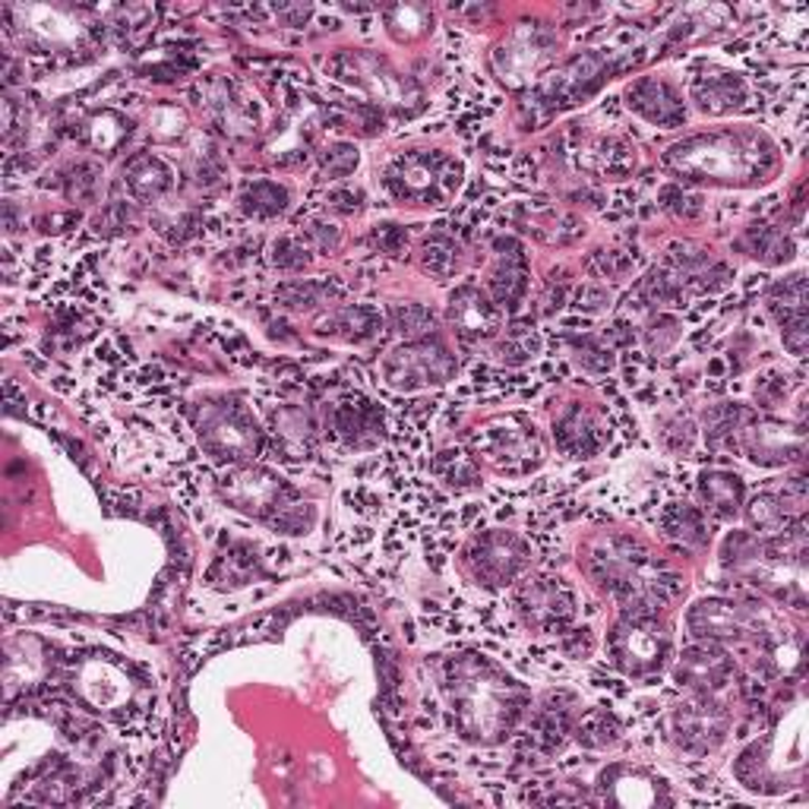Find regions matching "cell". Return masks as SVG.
<instances>
[{
	"instance_id": "ac0fdd59",
	"label": "cell",
	"mask_w": 809,
	"mask_h": 809,
	"mask_svg": "<svg viewBox=\"0 0 809 809\" xmlns=\"http://www.w3.org/2000/svg\"><path fill=\"white\" fill-rule=\"evenodd\" d=\"M333 430L351 450H374L382 437V414L370 402H342L333 411Z\"/></svg>"
},
{
	"instance_id": "c3c4849f",
	"label": "cell",
	"mask_w": 809,
	"mask_h": 809,
	"mask_svg": "<svg viewBox=\"0 0 809 809\" xmlns=\"http://www.w3.org/2000/svg\"><path fill=\"white\" fill-rule=\"evenodd\" d=\"M576 307H582L588 314H598V311L610 307V292L601 285H585L582 292L576 294Z\"/></svg>"
},
{
	"instance_id": "f907efd6",
	"label": "cell",
	"mask_w": 809,
	"mask_h": 809,
	"mask_svg": "<svg viewBox=\"0 0 809 809\" xmlns=\"http://www.w3.org/2000/svg\"><path fill=\"white\" fill-rule=\"evenodd\" d=\"M374 241H377V248H382L386 253H399L404 248V231L399 225H380L377 228V234H374Z\"/></svg>"
},
{
	"instance_id": "bcb514c9",
	"label": "cell",
	"mask_w": 809,
	"mask_h": 809,
	"mask_svg": "<svg viewBox=\"0 0 809 809\" xmlns=\"http://www.w3.org/2000/svg\"><path fill=\"white\" fill-rule=\"evenodd\" d=\"M323 292L326 288H319V285H288V288H282V301L292 311H311V307L319 304V294Z\"/></svg>"
},
{
	"instance_id": "ba28073f",
	"label": "cell",
	"mask_w": 809,
	"mask_h": 809,
	"mask_svg": "<svg viewBox=\"0 0 809 809\" xmlns=\"http://www.w3.org/2000/svg\"><path fill=\"white\" fill-rule=\"evenodd\" d=\"M746 452L749 462L763 469H781L787 462L803 455V430L790 428L785 421L763 418V421H746L737 433V443Z\"/></svg>"
},
{
	"instance_id": "f6af8a7d",
	"label": "cell",
	"mask_w": 809,
	"mask_h": 809,
	"mask_svg": "<svg viewBox=\"0 0 809 809\" xmlns=\"http://www.w3.org/2000/svg\"><path fill=\"white\" fill-rule=\"evenodd\" d=\"M785 396L787 377H781V374H768V377L756 382V402L763 404V408H778V404L785 402Z\"/></svg>"
},
{
	"instance_id": "2e32d148",
	"label": "cell",
	"mask_w": 809,
	"mask_h": 809,
	"mask_svg": "<svg viewBox=\"0 0 809 809\" xmlns=\"http://www.w3.org/2000/svg\"><path fill=\"white\" fill-rule=\"evenodd\" d=\"M627 105L639 117H645L649 124H654V127H680L686 120L683 95L668 80L645 76V80L632 83L627 90Z\"/></svg>"
},
{
	"instance_id": "603a6c76",
	"label": "cell",
	"mask_w": 809,
	"mask_h": 809,
	"mask_svg": "<svg viewBox=\"0 0 809 809\" xmlns=\"http://www.w3.org/2000/svg\"><path fill=\"white\" fill-rule=\"evenodd\" d=\"M740 248L746 250V256L753 260H763L765 266H781L794 256V241L787 238L785 231L768 225H753L743 234Z\"/></svg>"
},
{
	"instance_id": "ee69618b",
	"label": "cell",
	"mask_w": 809,
	"mask_h": 809,
	"mask_svg": "<svg viewBox=\"0 0 809 809\" xmlns=\"http://www.w3.org/2000/svg\"><path fill=\"white\" fill-rule=\"evenodd\" d=\"M392 323H396V329H399L402 336H408L414 342V338H428V333L433 329V314H428V311L418 307V304H404V307H396Z\"/></svg>"
},
{
	"instance_id": "8d00e7d4",
	"label": "cell",
	"mask_w": 809,
	"mask_h": 809,
	"mask_svg": "<svg viewBox=\"0 0 809 809\" xmlns=\"http://www.w3.org/2000/svg\"><path fill=\"white\" fill-rule=\"evenodd\" d=\"M572 355H576V360L582 364V370H588V374H607L613 367L610 345L595 336L572 338Z\"/></svg>"
},
{
	"instance_id": "9a60e30c",
	"label": "cell",
	"mask_w": 809,
	"mask_h": 809,
	"mask_svg": "<svg viewBox=\"0 0 809 809\" xmlns=\"http://www.w3.org/2000/svg\"><path fill=\"white\" fill-rule=\"evenodd\" d=\"M768 311L781 323L785 333V345L790 355H803L807 348V279L803 272L790 275L785 282H778L771 294H768Z\"/></svg>"
},
{
	"instance_id": "83f0119b",
	"label": "cell",
	"mask_w": 809,
	"mask_h": 809,
	"mask_svg": "<svg viewBox=\"0 0 809 809\" xmlns=\"http://www.w3.org/2000/svg\"><path fill=\"white\" fill-rule=\"evenodd\" d=\"M377 329H380V316L370 307H345L326 323V333L345 342H370L377 336Z\"/></svg>"
},
{
	"instance_id": "e575fe53",
	"label": "cell",
	"mask_w": 809,
	"mask_h": 809,
	"mask_svg": "<svg viewBox=\"0 0 809 809\" xmlns=\"http://www.w3.org/2000/svg\"><path fill=\"white\" fill-rule=\"evenodd\" d=\"M680 336H683V323L671 314H658L649 319V326L642 333V342H645L649 355H664V351H671L676 342H680Z\"/></svg>"
},
{
	"instance_id": "f546056e",
	"label": "cell",
	"mask_w": 809,
	"mask_h": 809,
	"mask_svg": "<svg viewBox=\"0 0 809 809\" xmlns=\"http://www.w3.org/2000/svg\"><path fill=\"white\" fill-rule=\"evenodd\" d=\"M746 522H749V528H753L756 535H765V538L781 535L787 525L785 500L775 494L753 496L749 506H746Z\"/></svg>"
},
{
	"instance_id": "d4e9b609",
	"label": "cell",
	"mask_w": 809,
	"mask_h": 809,
	"mask_svg": "<svg viewBox=\"0 0 809 809\" xmlns=\"http://www.w3.org/2000/svg\"><path fill=\"white\" fill-rule=\"evenodd\" d=\"M753 414L743 408L740 402H721L712 404L705 411V437L712 446H734L737 443V433L749 421Z\"/></svg>"
},
{
	"instance_id": "f1b7e54d",
	"label": "cell",
	"mask_w": 809,
	"mask_h": 809,
	"mask_svg": "<svg viewBox=\"0 0 809 809\" xmlns=\"http://www.w3.org/2000/svg\"><path fill=\"white\" fill-rule=\"evenodd\" d=\"M275 437L292 455L311 452L314 446V421L301 408H285L275 414Z\"/></svg>"
},
{
	"instance_id": "ab89813d",
	"label": "cell",
	"mask_w": 809,
	"mask_h": 809,
	"mask_svg": "<svg viewBox=\"0 0 809 809\" xmlns=\"http://www.w3.org/2000/svg\"><path fill=\"white\" fill-rule=\"evenodd\" d=\"M540 351V338L528 326H516L509 336L500 342V358L509 364H525Z\"/></svg>"
},
{
	"instance_id": "3957f363",
	"label": "cell",
	"mask_w": 809,
	"mask_h": 809,
	"mask_svg": "<svg viewBox=\"0 0 809 809\" xmlns=\"http://www.w3.org/2000/svg\"><path fill=\"white\" fill-rule=\"evenodd\" d=\"M610 661L632 680H654L671 661V635L658 627V613L623 617L607 632Z\"/></svg>"
},
{
	"instance_id": "816d5d0a",
	"label": "cell",
	"mask_w": 809,
	"mask_h": 809,
	"mask_svg": "<svg viewBox=\"0 0 809 809\" xmlns=\"http://www.w3.org/2000/svg\"><path fill=\"white\" fill-rule=\"evenodd\" d=\"M311 234H314L316 241H319V250H323V253H333V250L338 248L336 225H323V222H314V225H311Z\"/></svg>"
},
{
	"instance_id": "f5cc1de1",
	"label": "cell",
	"mask_w": 809,
	"mask_h": 809,
	"mask_svg": "<svg viewBox=\"0 0 809 809\" xmlns=\"http://www.w3.org/2000/svg\"><path fill=\"white\" fill-rule=\"evenodd\" d=\"M632 338L635 336H632V326L627 319H617V323L605 333L607 345H610V342H613V345H632Z\"/></svg>"
},
{
	"instance_id": "e0dca14e",
	"label": "cell",
	"mask_w": 809,
	"mask_h": 809,
	"mask_svg": "<svg viewBox=\"0 0 809 809\" xmlns=\"http://www.w3.org/2000/svg\"><path fill=\"white\" fill-rule=\"evenodd\" d=\"M450 323L452 329L465 342H481L494 338L500 329V311L496 304L474 285H462L450 297Z\"/></svg>"
},
{
	"instance_id": "836d02e7",
	"label": "cell",
	"mask_w": 809,
	"mask_h": 809,
	"mask_svg": "<svg viewBox=\"0 0 809 809\" xmlns=\"http://www.w3.org/2000/svg\"><path fill=\"white\" fill-rule=\"evenodd\" d=\"M437 474H440V481H446V484L455 487V491H465V487H474V484H477V465H474L465 452L459 450L443 452V455L437 459Z\"/></svg>"
},
{
	"instance_id": "30bf717a",
	"label": "cell",
	"mask_w": 809,
	"mask_h": 809,
	"mask_svg": "<svg viewBox=\"0 0 809 809\" xmlns=\"http://www.w3.org/2000/svg\"><path fill=\"white\" fill-rule=\"evenodd\" d=\"M598 790L605 794L607 803H620V807H661V803H674L668 781L658 778L654 771L642 768V765H607L598 778Z\"/></svg>"
},
{
	"instance_id": "4fadbf2b",
	"label": "cell",
	"mask_w": 809,
	"mask_h": 809,
	"mask_svg": "<svg viewBox=\"0 0 809 809\" xmlns=\"http://www.w3.org/2000/svg\"><path fill=\"white\" fill-rule=\"evenodd\" d=\"M686 627L702 642H740L746 639V632L756 630V617H753V610L734 605V601L705 598L686 613Z\"/></svg>"
},
{
	"instance_id": "d590c367",
	"label": "cell",
	"mask_w": 809,
	"mask_h": 809,
	"mask_svg": "<svg viewBox=\"0 0 809 809\" xmlns=\"http://www.w3.org/2000/svg\"><path fill=\"white\" fill-rule=\"evenodd\" d=\"M683 297V288L676 285V279H671L668 272L654 270L642 279L639 285V301H645L649 307H664V304H676Z\"/></svg>"
},
{
	"instance_id": "f35d334b",
	"label": "cell",
	"mask_w": 809,
	"mask_h": 809,
	"mask_svg": "<svg viewBox=\"0 0 809 809\" xmlns=\"http://www.w3.org/2000/svg\"><path fill=\"white\" fill-rule=\"evenodd\" d=\"M358 165H360V153L358 146H351V143H333V146L319 156V171H323L326 178H348Z\"/></svg>"
},
{
	"instance_id": "d6a6232c",
	"label": "cell",
	"mask_w": 809,
	"mask_h": 809,
	"mask_svg": "<svg viewBox=\"0 0 809 809\" xmlns=\"http://www.w3.org/2000/svg\"><path fill=\"white\" fill-rule=\"evenodd\" d=\"M620 734H623V727L610 712H588L576 724V740L588 746V749H610V746L620 743Z\"/></svg>"
},
{
	"instance_id": "9c48e42d",
	"label": "cell",
	"mask_w": 809,
	"mask_h": 809,
	"mask_svg": "<svg viewBox=\"0 0 809 809\" xmlns=\"http://www.w3.org/2000/svg\"><path fill=\"white\" fill-rule=\"evenodd\" d=\"M532 560V550L528 544L516 535H506V532H494V535H484L469 547V566H472L474 579H481L484 585H506L516 579L518 572L528 566Z\"/></svg>"
},
{
	"instance_id": "5bb4252c",
	"label": "cell",
	"mask_w": 809,
	"mask_h": 809,
	"mask_svg": "<svg viewBox=\"0 0 809 809\" xmlns=\"http://www.w3.org/2000/svg\"><path fill=\"white\" fill-rule=\"evenodd\" d=\"M674 680L696 696H715L734 680V661L715 642H702L676 658Z\"/></svg>"
},
{
	"instance_id": "277c9868",
	"label": "cell",
	"mask_w": 809,
	"mask_h": 809,
	"mask_svg": "<svg viewBox=\"0 0 809 809\" xmlns=\"http://www.w3.org/2000/svg\"><path fill=\"white\" fill-rule=\"evenodd\" d=\"M386 187L396 200L437 206L459 187V165L440 153H408L389 165Z\"/></svg>"
},
{
	"instance_id": "52a82bcc",
	"label": "cell",
	"mask_w": 809,
	"mask_h": 809,
	"mask_svg": "<svg viewBox=\"0 0 809 809\" xmlns=\"http://www.w3.org/2000/svg\"><path fill=\"white\" fill-rule=\"evenodd\" d=\"M727 731H731V715L712 696H696L693 702L676 705L671 718L674 743L690 756L715 753L727 740Z\"/></svg>"
},
{
	"instance_id": "1f68e13d",
	"label": "cell",
	"mask_w": 809,
	"mask_h": 809,
	"mask_svg": "<svg viewBox=\"0 0 809 809\" xmlns=\"http://www.w3.org/2000/svg\"><path fill=\"white\" fill-rule=\"evenodd\" d=\"M421 263H424V270L430 275L450 279L462 266V250H459V244L452 241L450 234H433V238L424 241V248H421Z\"/></svg>"
},
{
	"instance_id": "7402d4cb",
	"label": "cell",
	"mask_w": 809,
	"mask_h": 809,
	"mask_svg": "<svg viewBox=\"0 0 809 809\" xmlns=\"http://www.w3.org/2000/svg\"><path fill=\"white\" fill-rule=\"evenodd\" d=\"M124 183L134 200L153 202L171 190V168L158 156H134L124 168Z\"/></svg>"
},
{
	"instance_id": "484cf974",
	"label": "cell",
	"mask_w": 809,
	"mask_h": 809,
	"mask_svg": "<svg viewBox=\"0 0 809 809\" xmlns=\"http://www.w3.org/2000/svg\"><path fill=\"white\" fill-rule=\"evenodd\" d=\"M522 248H513V253H500L503 263L496 266L494 275H491V292H494L496 304L503 307H518L522 294L528 288V279H525V270H522Z\"/></svg>"
},
{
	"instance_id": "74e56055",
	"label": "cell",
	"mask_w": 809,
	"mask_h": 809,
	"mask_svg": "<svg viewBox=\"0 0 809 809\" xmlns=\"http://www.w3.org/2000/svg\"><path fill=\"white\" fill-rule=\"evenodd\" d=\"M219 572L225 579L222 585H248L256 576V557L250 554L248 547H238V550H231L225 557H219L212 576H219Z\"/></svg>"
},
{
	"instance_id": "7c38bea8",
	"label": "cell",
	"mask_w": 809,
	"mask_h": 809,
	"mask_svg": "<svg viewBox=\"0 0 809 809\" xmlns=\"http://www.w3.org/2000/svg\"><path fill=\"white\" fill-rule=\"evenodd\" d=\"M516 607L522 620H525V627L538 632L563 630L572 620V613H576L572 591L560 579H535V582L522 585Z\"/></svg>"
},
{
	"instance_id": "4dcf8cb0",
	"label": "cell",
	"mask_w": 809,
	"mask_h": 809,
	"mask_svg": "<svg viewBox=\"0 0 809 809\" xmlns=\"http://www.w3.org/2000/svg\"><path fill=\"white\" fill-rule=\"evenodd\" d=\"M130 136V120L117 112H102L86 120V143L98 153H114Z\"/></svg>"
},
{
	"instance_id": "7bdbcfd3",
	"label": "cell",
	"mask_w": 809,
	"mask_h": 809,
	"mask_svg": "<svg viewBox=\"0 0 809 809\" xmlns=\"http://www.w3.org/2000/svg\"><path fill=\"white\" fill-rule=\"evenodd\" d=\"M272 266L282 272H301L311 266V253L297 238H279L272 244Z\"/></svg>"
},
{
	"instance_id": "b9f144b4",
	"label": "cell",
	"mask_w": 809,
	"mask_h": 809,
	"mask_svg": "<svg viewBox=\"0 0 809 809\" xmlns=\"http://www.w3.org/2000/svg\"><path fill=\"white\" fill-rule=\"evenodd\" d=\"M386 20H389V29H399V25L408 23L404 42H411V39L424 35L428 29H433V13L428 7H396V10L386 13Z\"/></svg>"
},
{
	"instance_id": "5b68a950",
	"label": "cell",
	"mask_w": 809,
	"mask_h": 809,
	"mask_svg": "<svg viewBox=\"0 0 809 809\" xmlns=\"http://www.w3.org/2000/svg\"><path fill=\"white\" fill-rule=\"evenodd\" d=\"M222 494H225L228 506H234L248 516L263 518L270 525H275L292 506H297L294 491L279 474L266 472V469H253V465H244V469L228 474Z\"/></svg>"
},
{
	"instance_id": "44dd1931",
	"label": "cell",
	"mask_w": 809,
	"mask_h": 809,
	"mask_svg": "<svg viewBox=\"0 0 809 809\" xmlns=\"http://www.w3.org/2000/svg\"><path fill=\"white\" fill-rule=\"evenodd\" d=\"M693 98L705 114H727L746 102V83L734 73L718 76H698L693 83Z\"/></svg>"
},
{
	"instance_id": "6da1fadb",
	"label": "cell",
	"mask_w": 809,
	"mask_h": 809,
	"mask_svg": "<svg viewBox=\"0 0 809 809\" xmlns=\"http://www.w3.org/2000/svg\"><path fill=\"white\" fill-rule=\"evenodd\" d=\"M443 690L459 734L472 743L503 740L528 705V693L516 680L481 654L452 658Z\"/></svg>"
},
{
	"instance_id": "4316f807",
	"label": "cell",
	"mask_w": 809,
	"mask_h": 809,
	"mask_svg": "<svg viewBox=\"0 0 809 809\" xmlns=\"http://www.w3.org/2000/svg\"><path fill=\"white\" fill-rule=\"evenodd\" d=\"M661 525H664V532L671 535L674 540H680L683 547H705L708 544V528H705V518L698 509H693L690 503H674L664 518H661Z\"/></svg>"
},
{
	"instance_id": "8992f818",
	"label": "cell",
	"mask_w": 809,
	"mask_h": 809,
	"mask_svg": "<svg viewBox=\"0 0 809 809\" xmlns=\"http://www.w3.org/2000/svg\"><path fill=\"white\" fill-rule=\"evenodd\" d=\"M382 377L396 389L440 386V382L455 377V358L450 355V348L437 338H414L386 358Z\"/></svg>"
},
{
	"instance_id": "7dc6e473",
	"label": "cell",
	"mask_w": 809,
	"mask_h": 809,
	"mask_svg": "<svg viewBox=\"0 0 809 809\" xmlns=\"http://www.w3.org/2000/svg\"><path fill=\"white\" fill-rule=\"evenodd\" d=\"M661 206L664 209H671L676 216H696L698 209H702V202L698 197H690V193H683L680 187H668V190H661Z\"/></svg>"
},
{
	"instance_id": "8fae6325",
	"label": "cell",
	"mask_w": 809,
	"mask_h": 809,
	"mask_svg": "<svg viewBox=\"0 0 809 809\" xmlns=\"http://www.w3.org/2000/svg\"><path fill=\"white\" fill-rule=\"evenodd\" d=\"M477 446L487 452V459L494 462L500 472H528L540 462V440L535 428L518 421H500L491 424L484 433H477Z\"/></svg>"
},
{
	"instance_id": "7a4b0ae2",
	"label": "cell",
	"mask_w": 809,
	"mask_h": 809,
	"mask_svg": "<svg viewBox=\"0 0 809 809\" xmlns=\"http://www.w3.org/2000/svg\"><path fill=\"white\" fill-rule=\"evenodd\" d=\"M197 437L202 450L219 462L244 465L260 452V428L238 399H206L197 411Z\"/></svg>"
},
{
	"instance_id": "60d3db41",
	"label": "cell",
	"mask_w": 809,
	"mask_h": 809,
	"mask_svg": "<svg viewBox=\"0 0 809 809\" xmlns=\"http://www.w3.org/2000/svg\"><path fill=\"white\" fill-rule=\"evenodd\" d=\"M693 443H696V428L690 418H683V414L664 418V424H661V446L664 450L680 455V452L693 450Z\"/></svg>"
},
{
	"instance_id": "681fc988",
	"label": "cell",
	"mask_w": 809,
	"mask_h": 809,
	"mask_svg": "<svg viewBox=\"0 0 809 809\" xmlns=\"http://www.w3.org/2000/svg\"><path fill=\"white\" fill-rule=\"evenodd\" d=\"M329 206L342 212V216H358L360 209H364V193L360 190H336V193H329Z\"/></svg>"
},
{
	"instance_id": "d6986e66",
	"label": "cell",
	"mask_w": 809,
	"mask_h": 809,
	"mask_svg": "<svg viewBox=\"0 0 809 809\" xmlns=\"http://www.w3.org/2000/svg\"><path fill=\"white\" fill-rule=\"evenodd\" d=\"M554 437H557L560 450L576 455V459L595 455L607 440L605 424L585 408H569L566 414H560V421L554 424Z\"/></svg>"
},
{
	"instance_id": "ffe728a7",
	"label": "cell",
	"mask_w": 809,
	"mask_h": 809,
	"mask_svg": "<svg viewBox=\"0 0 809 809\" xmlns=\"http://www.w3.org/2000/svg\"><path fill=\"white\" fill-rule=\"evenodd\" d=\"M698 496H702V506L705 513L718 522H731V518L740 516L743 496V477L734 472H705L698 477Z\"/></svg>"
},
{
	"instance_id": "cb8c5ba5",
	"label": "cell",
	"mask_w": 809,
	"mask_h": 809,
	"mask_svg": "<svg viewBox=\"0 0 809 809\" xmlns=\"http://www.w3.org/2000/svg\"><path fill=\"white\" fill-rule=\"evenodd\" d=\"M241 209L253 219H275L288 209V187L275 180H253L241 190Z\"/></svg>"
}]
</instances>
